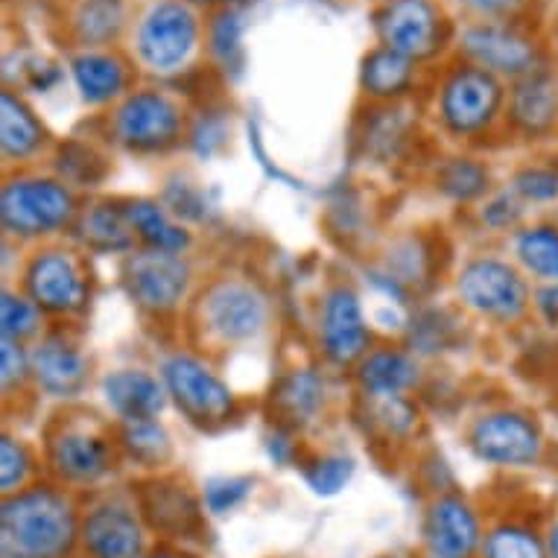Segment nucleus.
Wrapping results in <instances>:
<instances>
[{
    "label": "nucleus",
    "instance_id": "f257e3e1",
    "mask_svg": "<svg viewBox=\"0 0 558 558\" xmlns=\"http://www.w3.org/2000/svg\"><path fill=\"white\" fill-rule=\"evenodd\" d=\"M83 523L74 500L53 485H29L3 497L0 506V556L64 558L71 556Z\"/></svg>",
    "mask_w": 558,
    "mask_h": 558
},
{
    "label": "nucleus",
    "instance_id": "f03ea898",
    "mask_svg": "<svg viewBox=\"0 0 558 558\" xmlns=\"http://www.w3.org/2000/svg\"><path fill=\"white\" fill-rule=\"evenodd\" d=\"M205 50V21L191 0H153L132 29L135 62L153 76H179Z\"/></svg>",
    "mask_w": 558,
    "mask_h": 558
},
{
    "label": "nucleus",
    "instance_id": "7ed1b4c3",
    "mask_svg": "<svg viewBox=\"0 0 558 558\" xmlns=\"http://www.w3.org/2000/svg\"><path fill=\"white\" fill-rule=\"evenodd\" d=\"M114 430L100 424L94 412L68 410L45 430L47 468L68 485H94L114 471L118 459Z\"/></svg>",
    "mask_w": 558,
    "mask_h": 558
},
{
    "label": "nucleus",
    "instance_id": "20e7f679",
    "mask_svg": "<svg viewBox=\"0 0 558 558\" xmlns=\"http://www.w3.org/2000/svg\"><path fill=\"white\" fill-rule=\"evenodd\" d=\"M80 205L71 184L53 175H10L0 191V226L7 238L41 240L74 229Z\"/></svg>",
    "mask_w": 558,
    "mask_h": 558
},
{
    "label": "nucleus",
    "instance_id": "39448f33",
    "mask_svg": "<svg viewBox=\"0 0 558 558\" xmlns=\"http://www.w3.org/2000/svg\"><path fill=\"white\" fill-rule=\"evenodd\" d=\"M187 132L182 102L165 88H132L109 111V137L132 156H165Z\"/></svg>",
    "mask_w": 558,
    "mask_h": 558
},
{
    "label": "nucleus",
    "instance_id": "423d86ee",
    "mask_svg": "<svg viewBox=\"0 0 558 558\" xmlns=\"http://www.w3.org/2000/svg\"><path fill=\"white\" fill-rule=\"evenodd\" d=\"M272 322L269 295L246 278H217L196 302V325L214 345H248L266 333Z\"/></svg>",
    "mask_w": 558,
    "mask_h": 558
},
{
    "label": "nucleus",
    "instance_id": "0eeeda50",
    "mask_svg": "<svg viewBox=\"0 0 558 558\" xmlns=\"http://www.w3.org/2000/svg\"><path fill=\"white\" fill-rule=\"evenodd\" d=\"M158 375L165 380L170 401L179 407L187 422L202 430H217L238 415V395L199 357L175 351L165 357Z\"/></svg>",
    "mask_w": 558,
    "mask_h": 558
},
{
    "label": "nucleus",
    "instance_id": "6e6552de",
    "mask_svg": "<svg viewBox=\"0 0 558 558\" xmlns=\"http://www.w3.org/2000/svg\"><path fill=\"white\" fill-rule=\"evenodd\" d=\"M21 284H24V293L45 311V316H56V319L80 316L92 299L88 266L76 248H38L24 266Z\"/></svg>",
    "mask_w": 558,
    "mask_h": 558
},
{
    "label": "nucleus",
    "instance_id": "1a4fd4ad",
    "mask_svg": "<svg viewBox=\"0 0 558 558\" xmlns=\"http://www.w3.org/2000/svg\"><path fill=\"white\" fill-rule=\"evenodd\" d=\"M457 295L468 311L500 325L523 319L532 304L530 284L521 269L492 255L471 257L459 269Z\"/></svg>",
    "mask_w": 558,
    "mask_h": 558
},
{
    "label": "nucleus",
    "instance_id": "9d476101",
    "mask_svg": "<svg viewBox=\"0 0 558 558\" xmlns=\"http://www.w3.org/2000/svg\"><path fill=\"white\" fill-rule=\"evenodd\" d=\"M193 269L184 255L141 248L129 252L120 266V284L137 311L147 316H173L191 293Z\"/></svg>",
    "mask_w": 558,
    "mask_h": 558
},
{
    "label": "nucleus",
    "instance_id": "9b49d317",
    "mask_svg": "<svg viewBox=\"0 0 558 558\" xmlns=\"http://www.w3.org/2000/svg\"><path fill=\"white\" fill-rule=\"evenodd\" d=\"M504 106V80L476 64L462 62L441 80L439 118L450 135H480L500 118Z\"/></svg>",
    "mask_w": 558,
    "mask_h": 558
},
{
    "label": "nucleus",
    "instance_id": "f8f14e48",
    "mask_svg": "<svg viewBox=\"0 0 558 558\" xmlns=\"http://www.w3.org/2000/svg\"><path fill=\"white\" fill-rule=\"evenodd\" d=\"M375 33L380 45L418 64L448 47L453 27L436 0H384L375 12Z\"/></svg>",
    "mask_w": 558,
    "mask_h": 558
},
{
    "label": "nucleus",
    "instance_id": "ddd939ff",
    "mask_svg": "<svg viewBox=\"0 0 558 558\" xmlns=\"http://www.w3.org/2000/svg\"><path fill=\"white\" fill-rule=\"evenodd\" d=\"M462 62L483 68L500 80H523L541 71V50L518 24L474 21L459 36Z\"/></svg>",
    "mask_w": 558,
    "mask_h": 558
},
{
    "label": "nucleus",
    "instance_id": "4468645a",
    "mask_svg": "<svg viewBox=\"0 0 558 558\" xmlns=\"http://www.w3.org/2000/svg\"><path fill=\"white\" fill-rule=\"evenodd\" d=\"M468 448L488 465L526 468L535 465L544 453V433L526 412L495 410L471 424Z\"/></svg>",
    "mask_w": 558,
    "mask_h": 558
},
{
    "label": "nucleus",
    "instance_id": "2eb2a0df",
    "mask_svg": "<svg viewBox=\"0 0 558 558\" xmlns=\"http://www.w3.org/2000/svg\"><path fill=\"white\" fill-rule=\"evenodd\" d=\"M29 368L38 392L71 401L92 380V360L71 330H45L29 348Z\"/></svg>",
    "mask_w": 558,
    "mask_h": 558
},
{
    "label": "nucleus",
    "instance_id": "dca6fc26",
    "mask_svg": "<svg viewBox=\"0 0 558 558\" xmlns=\"http://www.w3.org/2000/svg\"><path fill=\"white\" fill-rule=\"evenodd\" d=\"M319 345L333 366H357L372 351V328L360 295L348 284L330 287L319 304Z\"/></svg>",
    "mask_w": 558,
    "mask_h": 558
},
{
    "label": "nucleus",
    "instance_id": "f3484780",
    "mask_svg": "<svg viewBox=\"0 0 558 558\" xmlns=\"http://www.w3.org/2000/svg\"><path fill=\"white\" fill-rule=\"evenodd\" d=\"M85 556L88 558H144V530L129 506L109 500L94 506L83 518Z\"/></svg>",
    "mask_w": 558,
    "mask_h": 558
},
{
    "label": "nucleus",
    "instance_id": "a211bd4d",
    "mask_svg": "<svg viewBox=\"0 0 558 558\" xmlns=\"http://www.w3.org/2000/svg\"><path fill=\"white\" fill-rule=\"evenodd\" d=\"M135 64L118 50H80L71 56V80L85 106H114L132 92Z\"/></svg>",
    "mask_w": 558,
    "mask_h": 558
},
{
    "label": "nucleus",
    "instance_id": "6ab92c4d",
    "mask_svg": "<svg viewBox=\"0 0 558 558\" xmlns=\"http://www.w3.org/2000/svg\"><path fill=\"white\" fill-rule=\"evenodd\" d=\"M102 398L109 410L118 415V422H147L158 418L167 407V386L161 375H153L147 368H114L102 377Z\"/></svg>",
    "mask_w": 558,
    "mask_h": 558
},
{
    "label": "nucleus",
    "instance_id": "aec40b11",
    "mask_svg": "<svg viewBox=\"0 0 558 558\" xmlns=\"http://www.w3.org/2000/svg\"><path fill=\"white\" fill-rule=\"evenodd\" d=\"M424 538L433 558H471L480 547V521L462 497L445 495L427 509Z\"/></svg>",
    "mask_w": 558,
    "mask_h": 558
},
{
    "label": "nucleus",
    "instance_id": "412c9836",
    "mask_svg": "<svg viewBox=\"0 0 558 558\" xmlns=\"http://www.w3.org/2000/svg\"><path fill=\"white\" fill-rule=\"evenodd\" d=\"M509 102V120L512 126L526 137L549 135L558 123V83L547 71L514 80Z\"/></svg>",
    "mask_w": 558,
    "mask_h": 558
},
{
    "label": "nucleus",
    "instance_id": "4be33fe9",
    "mask_svg": "<svg viewBox=\"0 0 558 558\" xmlns=\"http://www.w3.org/2000/svg\"><path fill=\"white\" fill-rule=\"evenodd\" d=\"M47 129L29 102L15 92H3L0 97V153L10 165H27L47 147Z\"/></svg>",
    "mask_w": 558,
    "mask_h": 558
},
{
    "label": "nucleus",
    "instance_id": "5701e85b",
    "mask_svg": "<svg viewBox=\"0 0 558 558\" xmlns=\"http://www.w3.org/2000/svg\"><path fill=\"white\" fill-rule=\"evenodd\" d=\"M74 238L80 246L94 255H123L135 252V231L129 226L123 202H94L92 208L80 211L74 222Z\"/></svg>",
    "mask_w": 558,
    "mask_h": 558
},
{
    "label": "nucleus",
    "instance_id": "b1692460",
    "mask_svg": "<svg viewBox=\"0 0 558 558\" xmlns=\"http://www.w3.org/2000/svg\"><path fill=\"white\" fill-rule=\"evenodd\" d=\"M126 0H74L68 12V33L80 50H106L126 33Z\"/></svg>",
    "mask_w": 558,
    "mask_h": 558
},
{
    "label": "nucleus",
    "instance_id": "393cba45",
    "mask_svg": "<svg viewBox=\"0 0 558 558\" xmlns=\"http://www.w3.org/2000/svg\"><path fill=\"white\" fill-rule=\"evenodd\" d=\"M357 384L368 398H395L407 395L422 377L418 360L401 348H372L357 363Z\"/></svg>",
    "mask_w": 558,
    "mask_h": 558
},
{
    "label": "nucleus",
    "instance_id": "a878e982",
    "mask_svg": "<svg viewBox=\"0 0 558 558\" xmlns=\"http://www.w3.org/2000/svg\"><path fill=\"white\" fill-rule=\"evenodd\" d=\"M126 220L135 231L141 248H156V252H173L184 255L191 248V231L182 222H175L173 211L158 199H123Z\"/></svg>",
    "mask_w": 558,
    "mask_h": 558
},
{
    "label": "nucleus",
    "instance_id": "bb28decb",
    "mask_svg": "<svg viewBox=\"0 0 558 558\" xmlns=\"http://www.w3.org/2000/svg\"><path fill=\"white\" fill-rule=\"evenodd\" d=\"M272 403L281 415V427H307L325 407V377L316 368H293L275 384Z\"/></svg>",
    "mask_w": 558,
    "mask_h": 558
},
{
    "label": "nucleus",
    "instance_id": "cd10ccee",
    "mask_svg": "<svg viewBox=\"0 0 558 558\" xmlns=\"http://www.w3.org/2000/svg\"><path fill=\"white\" fill-rule=\"evenodd\" d=\"M415 85V62L407 56L395 53L389 47L377 45L368 50L360 64V88L368 100L395 102L407 97Z\"/></svg>",
    "mask_w": 558,
    "mask_h": 558
},
{
    "label": "nucleus",
    "instance_id": "c85d7f7f",
    "mask_svg": "<svg viewBox=\"0 0 558 558\" xmlns=\"http://www.w3.org/2000/svg\"><path fill=\"white\" fill-rule=\"evenodd\" d=\"M141 497V509L156 530L187 532L199 523V506L184 485L173 483H149Z\"/></svg>",
    "mask_w": 558,
    "mask_h": 558
},
{
    "label": "nucleus",
    "instance_id": "c756f323",
    "mask_svg": "<svg viewBox=\"0 0 558 558\" xmlns=\"http://www.w3.org/2000/svg\"><path fill=\"white\" fill-rule=\"evenodd\" d=\"M205 50L222 74L243 71V12L238 7L214 10L205 21Z\"/></svg>",
    "mask_w": 558,
    "mask_h": 558
},
{
    "label": "nucleus",
    "instance_id": "7c9ffc66",
    "mask_svg": "<svg viewBox=\"0 0 558 558\" xmlns=\"http://www.w3.org/2000/svg\"><path fill=\"white\" fill-rule=\"evenodd\" d=\"M114 439L123 457H129L137 465L161 468L173 453V441L170 433L165 430V424L158 418H147V422H118L114 427Z\"/></svg>",
    "mask_w": 558,
    "mask_h": 558
},
{
    "label": "nucleus",
    "instance_id": "2f4dec72",
    "mask_svg": "<svg viewBox=\"0 0 558 558\" xmlns=\"http://www.w3.org/2000/svg\"><path fill=\"white\" fill-rule=\"evenodd\" d=\"M514 257L526 275L544 284L558 281V226L541 222L514 234Z\"/></svg>",
    "mask_w": 558,
    "mask_h": 558
},
{
    "label": "nucleus",
    "instance_id": "473e14b6",
    "mask_svg": "<svg viewBox=\"0 0 558 558\" xmlns=\"http://www.w3.org/2000/svg\"><path fill=\"white\" fill-rule=\"evenodd\" d=\"M45 333V311L27 293L3 287L0 293V339L12 342H36Z\"/></svg>",
    "mask_w": 558,
    "mask_h": 558
},
{
    "label": "nucleus",
    "instance_id": "72a5a7b5",
    "mask_svg": "<svg viewBox=\"0 0 558 558\" xmlns=\"http://www.w3.org/2000/svg\"><path fill=\"white\" fill-rule=\"evenodd\" d=\"M439 191L453 202H474L488 191L492 175L474 158H450L439 170Z\"/></svg>",
    "mask_w": 558,
    "mask_h": 558
},
{
    "label": "nucleus",
    "instance_id": "f704fd0d",
    "mask_svg": "<svg viewBox=\"0 0 558 558\" xmlns=\"http://www.w3.org/2000/svg\"><path fill=\"white\" fill-rule=\"evenodd\" d=\"M485 558H547V547L535 532L523 526H497L485 535Z\"/></svg>",
    "mask_w": 558,
    "mask_h": 558
},
{
    "label": "nucleus",
    "instance_id": "c9c22d12",
    "mask_svg": "<svg viewBox=\"0 0 558 558\" xmlns=\"http://www.w3.org/2000/svg\"><path fill=\"white\" fill-rule=\"evenodd\" d=\"M0 492L3 497L15 495L21 488H27L29 476L36 471V459L29 453V448L24 445V439L12 436V433H3L0 439Z\"/></svg>",
    "mask_w": 558,
    "mask_h": 558
},
{
    "label": "nucleus",
    "instance_id": "e433bc0d",
    "mask_svg": "<svg viewBox=\"0 0 558 558\" xmlns=\"http://www.w3.org/2000/svg\"><path fill=\"white\" fill-rule=\"evenodd\" d=\"M354 476V459L345 457V453H328V457H319L307 471H304V480L311 485L313 492L322 497L339 495Z\"/></svg>",
    "mask_w": 558,
    "mask_h": 558
},
{
    "label": "nucleus",
    "instance_id": "4c0bfd02",
    "mask_svg": "<svg viewBox=\"0 0 558 558\" xmlns=\"http://www.w3.org/2000/svg\"><path fill=\"white\" fill-rule=\"evenodd\" d=\"M512 191L523 202H556L558 199V167L530 165L518 170L512 179Z\"/></svg>",
    "mask_w": 558,
    "mask_h": 558
},
{
    "label": "nucleus",
    "instance_id": "58836bf2",
    "mask_svg": "<svg viewBox=\"0 0 558 558\" xmlns=\"http://www.w3.org/2000/svg\"><path fill=\"white\" fill-rule=\"evenodd\" d=\"M33 380V368H29V348L12 339H0V384L3 395L10 398Z\"/></svg>",
    "mask_w": 558,
    "mask_h": 558
},
{
    "label": "nucleus",
    "instance_id": "ea45409f",
    "mask_svg": "<svg viewBox=\"0 0 558 558\" xmlns=\"http://www.w3.org/2000/svg\"><path fill=\"white\" fill-rule=\"evenodd\" d=\"M377 114H380V118H375V126L366 129V149L368 153H375V156L386 158L401 147L403 118L392 102H386V109H380Z\"/></svg>",
    "mask_w": 558,
    "mask_h": 558
},
{
    "label": "nucleus",
    "instance_id": "a19ab883",
    "mask_svg": "<svg viewBox=\"0 0 558 558\" xmlns=\"http://www.w3.org/2000/svg\"><path fill=\"white\" fill-rule=\"evenodd\" d=\"M187 141L196 149V156L211 158L217 156L226 141H229V123L222 118V111H205L191 129H187Z\"/></svg>",
    "mask_w": 558,
    "mask_h": 558
},
{
    "label": "nucleus",
    "instance_id": "79ce46f5",
    "mask_svg": "<svg viewBox=\"0 0 558 558\" xmlns=\"http://www.w3.org/2000/svg\"><path fill=\"white\" fill-rule=\"evenodd\" d=\"M252 492V480L246 476H214L205 483V506L208 512L226 514L238 509Z\"/></svg>",
    "mask_w": 558,
    "mask_h": 558
},
{
    "label": "nucleus",
    "instance_id": "37998d69",
    "mask_svg": "<svg viewBox=\"0 0 558 558\" xmlns=\"http://www.w3.org/2000/svg\"><path fill=\"white\" fill-rule=\"evenodd\" d=\"M377 401V424L384 427L389 436H407L418 422V410L407 401V395H395V398H375Z\"/></svg>",
    "mask_w": 558,
    "mask_h": 558
},
{
    "label": "nucleus",
    "instance_id": "c03bdc74",
    "mask_svg": "<svg viewBox=\"0 0 558 558\" xmlns=\"http://www.w3.org/2000/svg\"><path fill=\"white\" fill-rule=\"evenodd\" d=\"M457 3L471 19L500 21V24H518L532 7V0H457Z\"/></svg>",
    "mask_w": 558,
    "mask_h": 558
},
{
    "label": "nucleus",
    "instance_id": "a18cd8bd",
    "mask_svg": "<svg viewBox=\"0 0 558 558\" xmlns=\"http://www.w3.org/2000/svg\"><path fill=\"white\" fill-rule=\"evenodd\" d=\"M480 217H483V222L488 226V229H495V231L514 229L523 217V199L514 191L497 193V196H492V199L485 202Z\"/></svg>",
    "mask_w": 558,
    "mask_h": 558
},
{
    "label": "nucleus",
    "instance_id": "49530a36",
    "mask_svg": "<svg viewBox=\"0 0 558 558\" xmlns=\"http://www.w3.org/2000/svg\"><path fill=\"white\" fill-rule=\"evenodd\" d=\"M532 304H535V311H538V316L547 325H553V328H558V281L556 284H544L538 287L535 293H532Z\"/></svg>",
    "mask_w": 558,
    "mask_h": 558
},
{
    "label": "nucleus",
    "instance_id": "de8ad7c7",
    "mask_svg": "<svg viewBox=\"0 0 558 558\" xmlns=\"http://www.w3.org/2000/svg\"><path fill=\"white\" fill-rule=\"evenodd\" d=\"M193 7H199V10H222V7H238L240 0H191Z\"/></svg>",
    "mask_w": 558,
    "mask_h": 558
},
{
    "label": "nucleus",
    "instance_id": "09e8293b",
    "mask_svg": "<svg viewBox=\"0 0 558 558\" xmlns=\"http://www.w3.org/2000/svg\"><path fill=\"white\" fill-rule=\"evenodd\" d=\"M547 556L558 558V523L549 530V541H547Z\"/></svg>",
    "mask_w": 558,
    "mask_h": 558
},
{
    "label": "nucleus",
    "instance_id": "8fccbe9b",
    "mask_svg": "<svg viewBox=\"0 0 558 558\" xmlns=\"http://www.w3.org/2000/svg\"><path fill=\"white\" fill-rule=\"evenodd\" d=\"M144 558H184V556H179V553H167V549H161V553H153V556H144Z\"/></svg>",
    "mask_w": 558,
    "mask_h": 558
},
{
    "label": "nucleus",
    "instance_id": "3c124183",
    "mask_svg": "<svg viewBox=\"0 0 558 558\" xmlns=\"http://www.w3.org/2000/svg\"><path fill=\"white\" fill-rule=\"evenodd\" d=\"M556 398H558V384H556Z\"/></svg>",
    "mask_w": 558,
    "mask_h": 558
},
{
    "label": "nucleus",
    "instance_id": "603ef678",
    "mask_svg": "<svg viewBox=\"0 0 558 558\" xmlns=\"http://www.w3.org/2000/svg\"><path fill=\"white\" fill-rule=\"evenodd\" d=\"M384 558H389V556H384Z\"/></svg>",
    "mask_w": 558,
    "mask_h": 558
}]
</instances>
